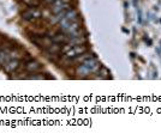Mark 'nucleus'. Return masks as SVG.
Here are the masks:
<instances>
[{"mask_svg":"<svg viewBox=\"0 0 161 140\" xmlns=\"http://www.w3.org/2000/svg\"><path fill=\"white\" fill-rule=\"evenodd\" d=\"M99 68H100V62L97 61L96 58L90 56L89 59L83 61L82 65L77 68V74H80V75H88V74L96 72Z\"/></svg>","mask_w":161,"mask_h":140,"instance_id":"1","label":"nucleus"},{"mask_svg":"<svg viewBox=\"0 0 161 140\" xmlns=\"http://www.w3.org/2000/svg\"><path fill=\"white\" fill-rule=\"evenodd\" d=\"M86 52H87V47H86V46H83V44L74 46V47H71V48L67 50L66 53H65V55H64V59L71 62L75 58H77L78 55L86 53Z\"/></svg>","mask_w":161,"mask_h":140,"instance_id":"2","label":"nucleus"},{"mask_svg":"<svg viewBox=\"0 0 161 140\" xmlns=\"http://www.w3.org/2000/svg\"><path fill=\"white\" fill-rule=\"evenodd\" d=\"M41 16H42V13H41L40 10H37L36 7H30L22 13V18L27 22H35V20L39 19Z\"/></svg>","mask_w":161,"mask_h":140,"instance_id":"3","label":"nucleus"},{"mask_svg":"<svg viewBox=\"0 0 161 140\" xmlns=\"http://www.w3.org/2000/svg\"><path fill=\"white\" fill-rule=\"evenodd\" d=\"M69 7H70V0H54L51 4V11L55 14L61 11L69 10Z\"/></svg>","mask_w":161,"mask_h":140,"instance_id":"4","label":"nucleus"},{"mask_svg":"<svg viewBox=\"0 0 161 140\" xmlns=\"http://www.w3.org/2000/svg\"><path fill=\"white\" fill-rule=\"evenodd\" d=\"M76 20H78V13H77V11L74 10V8H71V10H67L65 16L61 18V20L59 22V24L63 25V24H67V23H72V22H76Z\"/></svg>","mask_w":161,"mask_h":140,"instance_id":"5","label":"nucleus"},{"mask_svg":"<svg viewBox=\"0 0 161 140\" xmlns=\"http://www.w3.org/2000/svg\"><path fill=\"white\" fill-rule=\"evenodd\" d=\"M19 67V61L17 59H10V60L4 64V70L6 73H12Z\"/></svg>","mask_w":161,"mask_h":140,"instance_id":"6","label":"nucleus"},{"mask_svg":"<svg viewBox=\"0 0 161 140\" xmlns=\"http://www.w3.org/2000/svg\"><path fill=\"white\" fill-rule=\"evenodd\" d=\"M25 70H27L28 72H37L39 70H41L40 62H37V61L35 60L28 61L27 64H25Z\"/></svg>","mask_w":161,"mask_h":140,"instance_id":"7","label":"nucleus"},{"mask_svg":"<svg viewBox=\"0 0 161 140\" xmlns=\"http://www.w3.org/2000/svg\"><path fill=\"white\" fill-rule=\"evenodd\" d=\"M61 50V48H60V46L58 44V43H51L49 46H48V48H47V53H48V55H52V58H54V56H57L58 55V53Z\"/></svg>","mask_w":161,"mask_h":140,"instance_id":"8","label":"nucleus"},{"mask_svg":"<svg viewBox=\"0 0 161 140\" xmlns=\"http://www.w3.org/2000/svg\"><path fill=\"white\" fill-rule=\"evenodd\" d=\"M51 40H52V42L53 43H64V42H66L67 41V35L66 34H55V35H53V37L51 36Z\"/></svg>","mask_w":161,"mask_h":140,"instance_id":"9","label":"nucleus"},{"mask_svg":"<svg viewBox=\"0 0 161 140\" xmlns=\"http://www.w3.org/2000/svg\"><path fill=\"white\" fill-rule=\"evenodd\" d=\"M84 41H86L84 37H82V36H76V37H71V39L69 40V42H67V44H70L71 47L78 46V44H82Z\"/></svg>","mask_w":161,"mask_h":140,"instance_id":"10","label":"nucleus"},{"mask_svg":"<svg viewBox=\"0 0 161 140\" xmlns=\"http://www.w3.org/2000/svg\"><path fill=\"white\" fill-rule=\"evenodd\" d=\"M92 55L90 54H88V53H83V54H80V55H78L77 58H75L74 60L75 61H77V62H83L84 60H87V59H89Z\"/></svg>","mask_w":161,"mask_h":140,"instance_id":"11","label":"nucleus"},{"mask_svg":"<svg viewBox=\"0 0 161 140\" xmlns=\"http://www.w3.org/2000/svg\"><path fill=\"white\" fill-rule=\"evenodd\" d=\"M30 79H43L45 77L43 75H31V77H29Z\"/></svg>","mask_w":161,"mask_h":140,"instance_id":"12","label":"nucleus"},{"mask_svg":"<svg viewBox=\"0 0 161 140\" xmlns=\"http://www.w3.org/2000/svg\"><path fill=\"white\" fill-rule=\"evenodd\" d=\"M46 1H47V3H49V4H52L54 0H46Z\"/></svg>","mask_w":161,"mask_h":140,"instance_id":"13","label":"nucleus"}]
</instances>
